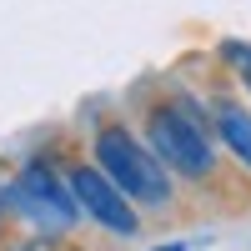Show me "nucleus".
Returning <instances> with one entry per match:
<instances>
[{
  "instance_id": "nucleus-1",
  "label": "nucleus",
  "mask_w": 251,
  "mask_h": 251,
  "mask_svg": "<svg viewBox=\"0 0 251 251\" xmlns=\"http://www.w3.org/2000/svg\"><path fill=\"white\" fill-rule=\"evenodd\" d=\"M141 141L176 176V186L216 191L221 176H226L206 96H191L186 86H161V91H151L141 100Z\"/></svg>"
},
{
  "instance_id": "nucleus-2",
  "label": "nucleus",
  "mask_w": 251,
  "mask_h": 251,
  "mask_svg": "<svg viewBox=\"0 0 251 251\" xmlns=\"http://www.w3.org/2000/svg\"><path fill=\"white\" fill-rule=\"evenodd\" d=\"M91 161L106 171V181L136 206V211H156L166 216L176 206V176L156 161V151L141 141V131H131V121L106 116L91 131Z\"/></svg>"
},
{
  "instance_id": "nucleus-3",
  "label": "nucleus",
  "mask_w": 251,
  "mask_h": 251,
  "mask_svg": "<svg viewBox=\"0 0 251 251\" xmlns=\"http://www.w3.org/2000/svg\"><path fill=\"white\" fill-rule=\"evenodd\" d=\"M5 206H10V221H20L25 231L55 236V241H66L75 226L86 221L75 196H71V186H66L60 161H50V156H30L5 181Z\"/></svg>"
},
{
  "instance_id": "nucleus-4",
  "label": "nucleus",
  "mask_w": 251,
  "mask_h": 251,
  "mask_svg": "<svg viewBox=\"0 0 251 251\" xmlns=\"http://www.w3.org/2000/svg\"><path fill=\"white\" fill-rule=\"evenodd\" d=\"M60 171H66V186H71V196H75V206H80L86 221H96L100 231H111V236H141V226H146L141 211L106 181V171H100L91 156L60 161Z\"/></svg>"
},
{
  "instance_id": "nucleus-5",
  "label": "nucleus",
  "mask_w": 251,
  "mask_h": 251,
  "mask_svg": "<svg viewBox=\"0 0 251 251\" xmlns=\"http://www.w3.org/2000/svg\"><path fill=\"white\" fill-rule=\"evenodd\" d=\"M206 111H211L216 146H221V151L251 176V106L221 86V91H206Z\"/></svg>"
},
{
  "instance_id": "nucleus-6",
  "label": "nucleus",
  "mask_w": 251,
  "mask_h": 251,
  "mask_svg": "<svg viewBox=\"0 0 251 251\" xmlns=\"http://www.w3.org/2000/svg\"><path fill=\"white\" fill-rule=\"evenodd\" d=\"M5 226H10V206H5V181H0V246H5Z\"/></svg>"
},
{
  "instance_id": "nucleus-7",
  "label": "nucleus",
  "mask_w": 251,
  "mask_h": 251,
  "mask_svg": "<svg viewBox=\"0 0 251 251\" xmlns=\"http://www.w3.org/2000/svg\"><path fill=\"white\" fill-rule=\"evenodd\" d=\"M151 251H191L186 241H161V246H151Z\"/></svg>"
},
{
  "instance_id": "nucleus-8",
  "label": "nucleus",
  "mask_w": 251,
  "mask_h": 251,
  "mask_svg": "<svg viewBox=\"0 0 251 251\" xmlns=\"http://www.w3.org/2000/svg\"><path fill=\"white\" fill-rule=\"evenodd\" d=\"M246 96H251V91H246Z\"/></svg>"
}]
</instances>
